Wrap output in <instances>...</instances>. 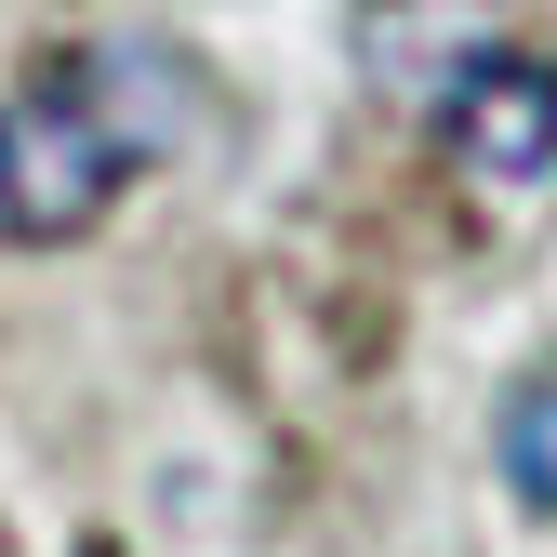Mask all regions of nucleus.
Wrapping results in <instances>:
<instances>
[{"label": "nucleus", "instance_id": "3", "mask_svg": "<svg viewBox=\"0 0 557 557\" xmlns=\"http://www.w3.org/2000/svg\"><path fill=\"white\" fill-rule=\"evenodd\" d=\"M505 478H518V505H544V518H557V372L505 398Z\"/></svg>", "mask_w": 557, "mask_h": 557}, {"label": "nucleus", "instance_id": "1", "mask_svg": "<svg viewBox=\"0 0 557 557\" xmlns=\"http://www.w3.org/2000/svg\"><path fill=\"white\" fill-rule=\"evenodd\" d=\"M186 133V81L160 53H81L27 107H0V239H94L133 160Z\"/></svg>", "mask_w": 557, "mask_h": 557}, {"label": "nucleus", "instance_id": "2", "mask_svg": "<svg viewBox=\"0 0 557 557\" xmlns=\"http://www.w3.org/2000/svg\"><path fill=\"white\" fill-rule=\"evenodd\" d=\"M438 133H451V160L465 173H492V186H531L557 160V53H465L451 66V94H438Z\"/></svg>", "mask_w": 557, "mask_h": 557}]
</instances>
